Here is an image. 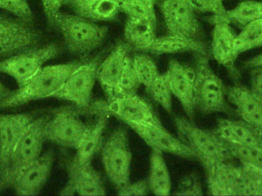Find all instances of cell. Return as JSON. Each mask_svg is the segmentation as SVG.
<instances>
[{"mask_svg":"<svg viewBox=\"0 0 262 196\" xmlns=\"http://www.w3.org/2000/svg\"><path fill=\"white\" fill-rule=\"evenodd\" d=\"M82 61L44 66L26 84L2 99L0 110L18 107L35 100L53 98Z\"/></svg>","mask_w":262,"mask_h":196,"instance_id":"obj_1","label":"cell"},{"mask_svg":"<svg viewBox=\"0 0 262 196\" xmlns=\"http://www.w3.org/2000/svg\"><path fill=\"white\" fill-rule=\"evenodd\" d=\"M48 21L60 32L69 52L81 58L98 49L108 32L107 26H98L95 21L76 14L60 11Z\"/></svg>","mask_w":262,"mask_h":196,"instance_id":"obj_2","label":"cell"},{"mask_svg":"<svg viewBox=\"0 0 262 196\" xmlns=\"http://www.w3.org/2000/svg\"><path fill=\"white\" fill-rule=\"evenodd\" d=\"M194 105L195 109L204 114H229L226 89L221 78L215 73L209 62V55H196Z\"/></svg>","mask_w":262,"mask_h":196,"instance_id":"obj_3","label":"cell"},{"mask_svg":"<svg viewBox=\"0 0 262 196\" xmlns=\"http://www.w3.org/2000/svg\"><path fill=\"white\" fill-rule=\"evenodd\" d=\"M51 115L35 117L18 140L6 175L0 182V192L12 187L18 175L33 163L42 152L46 141L45 126Z\"/></svg>","mask_w":262,"mask_h":196,"instance_id":"obj_4","label":"cell"},{"mask_svg":"<svg viewBox=\"0 0 262 196\" xmlns=\"http://www.w3.org/2000/svg\"><path fill=\"white\" fill-rule=\"evenodd\" d=\"M207 176L209 193L215 196L255 195L247 174L242 166L230 161L200 160Z\"/></svg>","mask_w":262,"mask_h":196,"instance_id":"obj_5","label":"cell"},{"mask_svg":"<svg viewBox=\"0 0 262 196\" xmlns=\"http://www.w3.org/2000/svg\"><path fill=\"white\" fill-rule=\"evenodd\" d=\"M179 138L195 151L197 160L230 161L233 159L229 146L213 130L201 129L184 117L174 119Z\"/></svg>","mask_w":262,"mask_h":196,"instance_id":"obj_6","label":"cell"},{"mask_svg":"<svg viewBox=\"0 0 262 196\" xmlns=\"http://www.w3.org/2000/svg\"><path fill=\"white\" fill-rule=\"evenodd\" d=\"M55 43L38 46L7 57L0 61V73L15 80L18 87L26 84L48 61L59 54Z\"/></svg>","mask_w":262,"mask_h":196,"instance_id":"obj_7","label":"cell"},{"mask_svg":"<svg viewBox=\"0 0 262 196\" xmlns=\"http://www.w3.org/2000/svg\"><path fill=\"white\" fill-rule=\"evenodd\" d=\"M101 157L106 174L118 189L130 183L132 153L126 129L119 128L109 136L103 145Z\"/></svg>","mask_w":262,"mask_h":196,"instance_id":"obj_8","label":"cell"},{"mask_svg":"<svg viewBox=\"0 0 262 196\" xmlns=\"http://www.w3.org/2000/svg\"><path fill=\"white\" fill-rule=\"evenodd\" d=\"M78 108L64 106L51 115L45 126L46 141L76 149L89 126L78 117Z\"/></svg>","mask_w":262,"mask_h":196,"instance_id":"obj_9","label":"cell"},{"mask_svg":"<svg viewBox=\"0 0 262 196\" xmlns=\"http://www.w3.org/2000/svg\"><path fill=\"white\" fill-rule=\"evenodd\" d=\"M42 35L33 23L0 15V57L11 56L40 46Z\"/></svg>","mask_w":262,"mask_h":196,"instance_id":"obj_10","label":"cell"},{"mask_svg":"<svg viewBox=\"0 0 262 196\" xmlns=\"http://www.w3.org/2000/svg\"><path fill=\"white\" fill-rule=\"evenodd\" d=\"M98 60L83 61L71 74L53 98L72 102L81 108L90 106L92 91L97 81Z\"/></svg>","mask_w":262,"mask_h":196,"instance_id":"obj_11","label":"cell"},{"mask_svg":"<svg viewBox=\"0 0 262 196\" xmlns=\"http://www.w3.org/2000/svg\"><path fill=\"white\" fill-rule=\"evenodd\" d=\"M161 11L168 34L200 39L201 26L191 0H163Z\"/></svg>","mask_w":262,"mask_h":196,"instance_id":"obj_12","label":"cell"},{"mask_svg":"<svg viewBox=\"0 0 262 196\" xmlns=\"http://www.w3.org/2000/svg\"><path fill=\"white\" fill-rule=\"evenodd\" d=\"M35 117L33 113L0 114V182L7 172L18 140Z\"/></svg>","mask_w":262,"mask_h":196,"instance_id":"obj_13","label":"cell"},{"mask_svg":"<svg viewBox=\"0 0 262 196\" xmlns=\"http://www.w3.org/2000/svg\"><path fill=\"white\" fill-rule=\"evenodd\" d=\"M107 113L126 123H148L163 126L152 106L137 94L117 95L104 106Z\"/></svg>","mask_w":262,"mask_h":196,"instance_id":"obj_14","label":"cell"},{"mask_svg":"<svg viewBox=\"0 0 262 196\" xmlns=\"http://www.w3.org/2000/svg\"><path fill=\"white\" fill-rule=\"evenodd\" d=\"M69 180L61 190V195H105L101 175L91 162L81 163L74 158L67 166Z\"/></svg>","mask_w":262,"mask_h":196,"instance_id":"obj_15","label":"cell"},{"mask_svg":"<svg viewBox=\"0 0 262 196\" xmlns=\"http://www.w3.org/2000/svg\"><path fill=\"white\" fill-rule=\"evenodd\" d=\"M152 149L169 153L185 159L197 160V154L180 138L174 137L163 126L148 123H127Z\"/></svg>","mask_w":262,"mask_h":196,"instance_id":"obj_16","label":"cell"},{"mask_svg":"<svg viewBox=\"0 0 262 196\" xmlns=\"http://www.w3.org/2000/svg\"><path fill=\"white\" fill-rule=\"evenodd\" d=\"M54 159L55 154L53 150L49 149L23 170L12 185L15 195H38L49 180Z\"/></svg>","mask_w":262,"mask_h":196,"instance_id":"obj_17","label":"cell"},{"mask_svg":"<svg viewBox=\"0 0 262 196\" xmlns=\"http://www.w3.org/2000/svg\"><path fill=\"white\" fill-rule=\"evenodd\" d=\"M172 95L181 103L189 120H193L195 70L172 59L166 73Z\"/></svg>","mask_w":262,"mask_h":196,"instance_id":"obj_18","label":"cell"},{"mask_svg":"<svg viewBox=\"0 0 262 196\" xmlns=\"http://www.w3.org/2000/svg\"><path fill=\"white\" fill-rule=\"evenodd\" d=\"M211 53L214 59L227 69L235 81L240 79V72L235 67V41L236 34L230 24L217 23L213 25Z\"/></svg>","mask_w":262,"mask_h":196,"instance_id":"obj_19","label":"cell"},{"mask_svg":"<svg viewBox=\"0 0 262 196\" xmlns=\"http://www.w3.org/2000/svg\"><path fill=\"white\" fill-rule=\"evenodd\" d=\"M226 96L228 101L235 106L240 120L262 135V103L250 89L239 84L229 86L226 89Z\"/></svg>","mask_w":262,"mask_h":196,"instance_id":"obj_20","label":"cell"},{"mask_svg":"<svg viewBox=\"0 0 262 196\" xmlns=\"http://www.w3.org/2000/svg\"><path fill=\"white\" fill-rule=\"evenodd\" d=\"M132 47L128 43H119L106 59L98 66L97 80L99 81L107 97V101L112 100L122 74L126 58Z\"/></svg>","mask_w":262,"mask_h":196,"instance_id":"obj_21","label":"cell"},{"mask_svg":"<svg viewBox=\"0 0 262 196\" xmlns=\"http://www.w3.org/2000/svg\"><path fill=\"white\" fill-rule=\"evenodd\" d=\"M213 131L226 143L262 149L261 134L243 120L219 119Z\"/></svg>","mask_w":262,"mask_h":196,"instance_id":"obj_22","label":"cell"},{"mask_svg":"<svg viewBox=\"0 0 262 196\" xmlns=\"http://www.w3.org/2000/svg\"><path fill=\"white\" fill-rule=\"evenodd\" d=\"M149 52L155 55L185 52H192L195 55H209L207 45L201 39L171 34L159 38L157 37Z\"/></svg>","mask_w":262,"mask_h":196,"instance_id":"obj_23","label":"cell"},{"mask_svg":"<svg viewBox=\"0 0 262 196\" xmlns=\"http://www.w3.org/2000/svg\"><path fill=\"white\" fill-rule=\"evenodd\" d=\"M66 5L76 15L93 21H111L121 12L116 0H69Z\"/></svg>","mask_w":262,"mask_h":196,"instance_id":"obj_24","label":"cell"},{"mask_svg":"<svg viewBox=\"0 0 262 196\" xmlns=\"http://www.w3.org/2000/svg\"><path fill=\"white\" fill-rule=\"evenodd\" d=\"M157 23L146 18H128L124 28L127 43L143 52H149L157 38Z\"/></svg>","mask_w":262,"mask_h":196,"instance_id":"obj_25","label":"cell"},{"mask_svg":"<svg viewBox=\"0 0 262 196\" xmlns=\"http://www.w3.org/2000/svg\"><path fill=\"white\" fill-rule=\"evenodd\" d=\"M262 18V1L248 0L242 2L232 9H226L220 15H212L207 21L212 25L217 23H226L244 27L252 21Z\"/></svg>","mask_w":262,"mask_h":196,"instance_id":"obj_26","label":"cell"},{"mask_svg":"<svg viewBox=\"0 0 262 196\" xmlns=\"http://www.w3.org/2000/svg\"><path fill=\"white\" fill-rule=\"evenodd\" d=\"M102 113L100 112L97 121L89 126L82 140L76 148L75 158L81 163L91 162L101 143V137L106 126L107 120V111L105 107Z\"/></svg>","mask_w":262,"mask_h":196,"instance_id":"obj_27","label":"cell"},{"mask_svg":"<svg viewBox=\"0 0 262 196\" xmlns=\"http://www.w3.org/2000/svg\"><path fill=\"white\" fill-rule=\"evenodd\" d=\"M149 189L154 195L166 196L170 194L171 182L169 170L160 151L152 149L150 157V170L149 180Z\"/></svg>","mask_w":262,"mask_h":196,"instance_id":"obj_28","label":"cell"},{"mask_svg":"<svg viewBox=\"0 0 262 196\" xmlns=\"http://www.w3.org/2000/svg\"><path fill=\"white\" fill-rule=\"evenodd\" d=\"M262 47V18L252 21L243 27L236 35L235 54L238 55L253 49Z\"/></svg>","mask_w":262,"mask_h":196,"instance_id":"obj_29","label":"cell"},{"mask_svg":"<svg viewBox=\"0 0 262 196\" xmlns=\"http://www.w3.org/2000/svg\"><path fill=\"white\" fill-rule=\"evenodd\" d=\"M133 64L140 84H143L146 89L152 84L160 75L155 63L146 54L134 55Z\"/></svg>","mask_w":262,"mask_h":196,"instance_id":"obj_30","label":"cell"},{"mask_svg":"<svg viewBox=\"0 0 262 196\" xmlns=\"http://www.w3.org/2000/svg\"><path fill=\"white\" fill-rule=\"evenodd\" d=\"M140 84V81L133 64V58L127 55L122 74L115 89L114 97L117 95H135Z\"/></svg>","mask_w":262,"mask_h":196,"instance_id":"obj_31","label":"cell"},{"mask_svg":"<svg viewBox=\"0 0 262 196\" xmlns=\"http://www.w3.org/2000/svg\"><path fill=\"white\" fill-rule=\"evenodd\" d=\"M151 96L157 103L168 113L172 112V92L166 74L159 75L155 81L148 88Z\"/></svg>","mask_w":262,"mask_h":196,"instance_id":"obj_32","label":"cell"},{"mask_svg":"<svg viewBox=\"0 0 262 196\" xmlns=\"http://www.w3.org/2000/svg\"><path fill=\"white\" fill-rule=\"evenodd\" d=\"M233 158L238 159L243 164L250 165L262 169V149L254 146H240L227 143Z\"/></svg>","mask_w":262,"mask_h":196,"instance_id":"obj_33","label":"cell"},{"mask_svg":"<svg viewBox=\"0 0 262 196\" xmlns=\"http://www.w3.org/2000/svg\"><path fill=\"white\" fill-rule=\"evenodd\" d=\"M120 11L128 18H146L157 23L155 10L147 6L143 0H122L120 2Z\"/></svg>","mask_w":262,"mask_h":196,"instance_id":"obj_34","label":"cell"},{"mask_svg":"<svg viewBox=\"0 0 262 196\" xmlns=\"http://www.w3.org/2000/svg\"><path fill=\"white\" fill-rule=\"evenodd\" d=\"M0 9L23 21L33 23L34 14L28 0H0Z\"/></svg>","mask_w":262,"mask_h":196,"instance_id":"obj_35","label":"cell"},{"mask_svg":"<svg viewBox=\"0 0 262 196\" xmlns=\"http://www.w3.org/2000/svg\"><path fill=\"white\" fill-rule=\"evenodd\" d=\"M175 195H203V189L199 177L195 173L189 174L180 182Z\"/></svg>","mask_w":262,"mask_h":196,"instance_id":"obj_36","label":"cell"},{"mask_svg":"<svg viewBox=\"0 0 262 196\" xmlns=\"http://www.w3.org/2000/svg\"><path fill=\"white\" fill-rule=\"evenodd\" d=\"M195 10L220 15L226 11L223 0H191Z\"/></svg>","mask_w":262,"mask_h":196,"instance_id":"obj_37","label":"cell"},{"mask_svg":"<svg viewBox=\"0 0 262 196\" xmlns=\"http://www.w3.org/2000/svg\"><path fill=\"white\" fill-rule=\"evenodd\" d=\"M149 190L147 180H140L137 183H130L118 189V195H146Z\"/></svg>","mask_w":262,"mask_h":196,"instance_id":"obj_38","label":"cell"},{"mask_svg":"<svg viewBox=\"0 0 262 196\" xmlns=\"http://www.w3.org/2000/svg\"><path fill=\"white\" fill-rule=\"evenodd\" d=\"M242 166L252 183L255 195H262V169L250 165L243 164Z\"/></svg>","mask_w":262,"mask_h":196,"instance_id":"obj_39","label":"cell"},{"mask_svg":"<svg viewBox=\"0 0 262 196\" xmlns=\"http://www.w3.org/2000/svg\"><path fill=\"white\" fill-rule=\"evenodd\" d=\"M250 90L262 103V68L251 69Z\"/></svg>","mask_w":262,"mask_h":196,"instance_id":"obj_40","label":"cell"},{"mask_svg":"<svg viewBox=\"0 0 262 196\" xmlns=\"http://www.w3.org/2000/svg\"><path fill=\"white\" fill-rule=\"evenodd\" d=\"M47 19L49 20L54 14L59 12L61 8L67 4L69 0H41Z\"/></svg>","mask_w":262,"mask_h":196,"instance_id":"obj_41","label":"cell"},{"mask_svg":"<svg viewBox=\"0 0 262 196\" xmlns=\"http://www.w3.org/2000/svg\"><path fill=\"white\" fill-rule=\"evenodd\" d=\"M243 67L246 69L262 68V52L258 55H255L253 58H249V59L243 61Z\"/></svg>","mask_w":262,"mask_h":196,"instance_id":"obj_42","label":"cell"},{"mask_svg":"<svg viewBox=\"0 0 262 196\" xmlns=\"http://www.w3.org/2000/svg\"><path fill=\"white\" fill-rule=\"evenodd\" d=\"M10 93L11 91L7 89L6 86L3 85V83L0 81V100L7 97Z\"/></svg>","mask_w":262,"mask_h":196,"instance_id":"obj_43","label":"cell"},{"mask_svg":"<svg viewBox=\"0 0 262 196\" xmlns=\"http://www.w3.org/2000/svg\"><path fill=\"white\" fill-rule=\"evenodd\" d=\"M147 6L152 9L155 10V1L156 0H143Z\"/></svg>","mask_w":262,"mask_h":196,"instance_id":"obj_44","label":"cell"},{"mask_svg":"<svg viewBox=\"0 0 262 196\" xmlns=\"http://www.w3.org/2000/svg\"><path fill=\"white\" fill-rule=\"evenodd\" d=\"M117 2H118V3H120V2L122 1V0H116Z\"/></svg>","mask_w":262,"mask_h":196,"instance_id":"obj_45","label":"cell"}]
</instances>
